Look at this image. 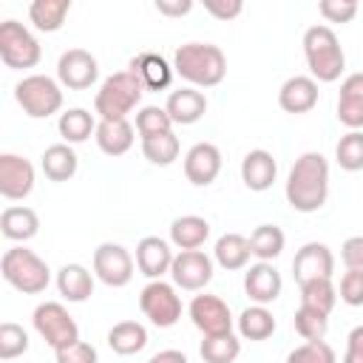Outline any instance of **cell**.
I'll return each instance as SVG.
<instances>
[{
    "label": "cell",
    "instance_id": "cell-49",
    "mask_svg": "<svg viewBox=\"0 0 363 363\" xmlns=\"http://www.w3.org/2000/svg\"><path fill=\"white\" fill-rule=\"evenodd\" d=\"M190 9H193L190 0H176V3H170V0H156V11L164 14V17H182V14H187Z\"/></svg>",
    "mask_w": 363,
    "mask_h": 363
},
{
    "label": "cell",
    "instance_id": "cell-26",
    "mask_svg": "<svg viewBox=\"0 0 363 363\" xmlns=\"http://www.w3.org/2000/svg\"><path fill=\"white\" fill-rule=\"evenodd\" d=\"M40 167H43L45 179H51V182H68V179H74V173L79 167V159H77V153H74L71 145L57 142V145H48L43 150Z\"/></svg>",
    "mask_w": 363,
    "mask_h": 363
},
{
    "label": "cell",
    "instance_id": "cell-9",
    "mask_svg": "<svg viewBox=\"0 0 363 363\" xmlns=\"http://www.w3.org/2000/svg\"><path fill=\"white\" fill-rule=\"evenodd\" d=\"M139 309H142V315L153 326L170 329L182 318V298H179V292H176L173 284H167V281H150L139 292Z\"/></svg>",
    "mask_w": 363,
    "mask_h": 363
},
{
    "label": "cell",
    "instance_id": "cell-17",
    "mask_svg": "<svg viewBox=\"0 0 363 363\" xmlns=\"http://www.w3.org/2000/svg\"><path fill=\"white\" fill-rule=\"evenodd\" d=\"M284 289V281H281V272L269 264V261H258V264H250L247 272H244V292L252 303L258 306H267L272 303Z\"/></svg>",
    "mask_w": 363,
    "mask_h": 363
},
{
    "label": "cell",
    "instance_id": "cell-14",
    "mask_svg": "<svg viewBox=\"0 0 363 363\" xmlns=\"http://www.w3.org/2000/svg\"><path fill=\"white\" fill-rule=\"evenodd\" d=\"M34 190V164L17 153H0V196L20 201Z\"/></svg>",
    "mask_w": 363,
    "mask_h": 363
},
{
    "label": "cell",
    "instance_id": "cell-4",
    "mask_svg": "<svg viewBox=\"0 0 363 363\" xmlns=\"http://www.w3.org/2000/svg\"><path fill=\"white\" fill-rule=\"evenodd\" d=\"M0 272L9 286H14L23 295H40L51 284L48 264L28 247H11L0 258Z\"/></svg>",
    "mask_w": 363,
    "mask_h": 363
},
{
    "label": "cell",
    "instance_id": "cell-33",
    "mask_svg": "<svg viewBox=\"0 0 363 363\" xmlns=\"http://www.w3.org/2000/svg\"><path fill=\"white\" fill-rule=\"evenodd\" d=\"M284 244H286V235L275 224H258L252 230V235H250V252L258 261H269L272 264L284 252Z\"/></svg>",
    "mask_w": 363,
    "mask_h": 363
},
{
    "label": "cell",
    "instance_id": "cell-18",
    "mask_svg": "<svg viewBox=\"0 0 363 363\" xmlns=\"http://www.w3.org/2000/svg\"><path fill=\"white\" fill-rule=\"evenodd\" d=\"M173 258H176V252H173L170 244H167L164 238H159V235H147V238H142V241L136 244V267H139V272H142L145 278H150V281H162V275L170 272Z\"/></svg>",
    "mask_w": 363,
    "mask_h": 363
},
{
    "label": "cell",
    "instance_id": "cell-1",
    "mask_svg": "<svg viewBox=\"0 0 363 363\" xmlns=\"http://www.w3.org/2000/svg\"><path fill=\"white\" fill-rule=\"evenodd\" d=\"M286 201L298 213H318L329 199V162L309 150L295 159L286 176Z\"/></svg>",
    "mask_w": 363,
    "mask_h": 363
},
{
    "label": "cell",
    "instance_id": "cell-5",
    "mask_svg": "<svg viewBox=\"0 0 363 363\" xmlns=\"http://www.w3.org/2000/svg\"><path fill=\"white\" fill-rule=\"evenodd\" d=\"M142 94L145 85L136 74L116 71L99 85L94 96V111L99 113V119H128V113L142 102Z\"/></svg>",
    "mask_w": 363,
    "mask_h": 363
},
{
    "label": "cell",
    "instance_id": "cell-31",
    "mask_svg": "<svg viewBox=\"0 0 363 363\" xmlns=\"http://www.w3.org/2000/svg\"><path fill=\"white\" fill-rule=\"evenodd\" d=\"M96 125H99V122H94V113L85 111V108H68V111L60 113V119H57V130H60V136H62L65 145H79V142H85L91 133H96Z\"/></svg>",
    "mask_w": 363,
    "mask_h": 363
},
{
    "label": "cell",
    "instance_id": "cell-27",
    "mask_svg": "<svg viewBox=\"0 0 363 363\" xmlns=\"http://www.w3.org/2000/svg\"><path fill=\"white\" fill-rule=\"evenodd\" d=\"M40 230V218L31 207H6L0 213V233L9 241H28Z\"/></svg>",
    "mask_w": 363,
    "mask_h": 363
},
{
    "label": "cell",
    "instance_id": "cell-3",
    "mask_svg": "<svg viewBox=\"0 0 363 363\" xmlns=\"http://www.w3.org/2000/svg\"><path fill=\"white\" fill-rule=\"evenodd\" d=\"M303 57L315 82H335L346 68V54L329 26H309L303 34Z\"/></svg>",
    "mask_w": 363,
    "mask_h": 363
},
{
    "label": "cell",
    "instance_id": "cell-37",
    "mask_svg": "<svg viewBox=\"0 0 363 363\" xmlns=\"http://www.w3.org/2000/svg\"><path fill=\"white\" fill-rule=\"evenodd\" d=\"M337 303V289L332 284V278H318V281H306L301 284V306H312L323 315H329Z\"/></svg>",
    "mask_w": 363,
    "mask_h": 363
},
{
    "label": "cell",
    "instance_id": "cell-6",
    "mask_svg": "<svg viewBox=\"0 0 363 363\" xmlns=\"http://www.w3.org/2000/svg\"><path fill=\"white\" fill-rule=\"evenodd\" d=\"M14 99L31 119H48L62 108V88L45 74H28L14 85Z\"/></svg>",
    "mask_w": 363,
    "mask_h": 363
},
{
    "label": "cell",
    "instance_id": "cell-35",
    "mask_svg": "<svg viewBox=\"0 0 363 363\" xmlns=\"http://www.w3.org/2000/svg\"><path fill=\"white\" fill-rule=\"evenodd\" d=\"M199 354L204 363H235V357L241 354V340L227 332V335H210L201 340Z\"/></svg>",
    "mask_w": 363,
    "mask_h": 363
},
{
    "label": "cell",
    "instance_id": "cell-46",
    "mask_svg": "<svg viewBox=\"0 0 363 363\" xmlns=\"http://www.w3.org/2000/svg\"><path fill=\"white\" fill-rule=\"evenodd\" d=\"M340 255H343L346 269L363 272V235H352V238H346L343 247H340Z\"/></svg>",
    "mask_w": 363,
    "mask_h": 363
},
{
    "label": "cell",
    "instance_id": "cell-13",
    "mask_svg": "<svg viewBox=\"0 0 363 363\" xmlns=\"http://www.w3.org/2000/svg\"><path fill=\"white\" fill-rule=\"evenodd\" d=\"M96 77H99V62L85 48H68L57 62V79L68 91H85L96 82Z\"/></svg>",
    "mask_w": 363,
    "mask_h": 363
},
{
    "label": "cell",
    "instance_id": "cell-28",
    "mask_svg": "<svg viewBox=\"0 0 363 363\" xmlns=\"http://www.w3.org/2000/svg\"><path fill=\"white\" fill-rule=\"evenodd\" d=\"M210 238V224L201 216H179L170 224V244L179 250H199Z\"/></svg>",
    "mask_w": 363,
    "mask_h": 363
},
{
    "label": "cell",
    "instance_id": "cell-19",
    "mask_svg": "<svg viewBox=\"0 0 363 363\" xmlns=\"http://www.w3.org/2000/svg\"><path fill=\"white\" fill-rule=\"evenodd\" d=\"M278 105L286 113H309L318 105V82L303 74L289 77L278 91Z\"/></svg>",
    "mask_w": 363,
    "mask_h": 363
},
{
    "label": "cell",
    "instance_id": "cell-22",
    "mask_svg": "<svg viewBox=\"0 0 363 363\" xmlns=\"http://www.w3.org/2000/svg\"><path fill=\"white\" fill-rule=\"evenodd\" d=\"M128 71L139 77V82L145 85V91H162L173 79V65L162 54H156V51H142L139 57H133L130 65H128Z\"/></svg>",
    "mask_w": 363,
    "mask_h": 363
},
{
    "label": "cell",
    "instance_id": "cell-10",
    "mask_svg": "<svg viewBox=\"0 0 363 363\" xmlns=\"http://www.w3.org/2000/svg\"><path fill=\"white\" fill-rule=\"evenodd\" d=\"M94 275L105 284V286H128L133 278V258L122 244L105 241L94 250Z\"/></svg>",
    "mask_w": 363,
    "mask_h": 363
},
{
    "label": "cell",
    "instance_id": "cell-29",
    "mask_svg": "<svg viewBox=\"0 0 363 363\" xmlns=\"http://www.w3.org/2000/svg\"><path fill=\"white\" fill-rule=\"evenodd\" d=\"M108 346L122 357L136 354L147 346V329L139 320H119L108 329Z\"/></svg>",
    "mask_w": 363,
    "mask_h": 363
},
{
    "label": "cell",
    "instance_id": "cell-32",
    "mask_svg": "<svg viewBox=\"0 0 363 363\" xmlns=\"http://www.w3.org/2000/svg\"><path fill=\"white\" fill-rule=\"evenodd\" d=\"M71 11V0H34L28 6V20L37 31H60Z\"/></svg>",
    "mask_w": 363,
    "mask_h": 363
},
{
    "label": "cell",
    "instance_id": "cell-48",
    "mask_svg": "<svg viewBox=\"0 0 363 363\" xmlns=\"http://www.w3.org/2000/svg\"><path fill=\"white\" fill-rule=\"evenodd\" d=\"M343 363H363V323L354 326L346 337V354Z\"/></svg>",
    "mask_w": 363,
    "mask_h": 363
},
{
    "label": "cell",
    "instance_id": "cell-7",
    "mask_svg": "<svg viewBox=\"0 0 363 363\" xmlns=\"http://www.w3.org/2000/svg\"><path fill=\"white\" fill-rule=\"evenodd\" d=\"M0 60L11 71H26L43 60V48L23 23L3 20L0 23Z\"/></svg>",
    "mask_w": 363,
    "mask_h": 363
},
{
    "label": "cell",
    "instance_id": "cell-45",
    "mask_svg": "<svg viewBox=\"0 0 363 363\" xmlns=\"http://www.w3.org/2000/svg\"><path fill=\"white\" fill-rule=\"evenodd\" d=\"M54 357H57V363H99L96 349L85 340H77L74 346H65V349L54 352Z\"/></svg>",
    "mask_w": 363,
    "mask_h": 363
},
{
    "label": "cell",
    "instance_id": "cell-12",
    "mask_svg": "<svg viewBox=\"0 0 363 363\" xmlns=\"http://www.w3.org/2000/svg\"><path fill=\"white\" fill-rule=\"evenodd\" d=\"M187 312H190L193 326H196L204 337L233 332V312H230V306H227L218 295H207V292L196 295V298L190 301Z\"/></svg>",
    "mask_w": 363,
    "mask_h": 363
},
{
    "label": "cell",
    "instance_id": "cell-30",
    "mask_svg": "<svg viewBox=\"0 0 363 363\" xmlns=\"http://www.w3.org/2000/svg\"><path fill=\"white\" fill-rule=\"evenodd\" d=\"M216 264L224 267V269H244L250 264V238H244L241 233H224L218 241H216Z\"/></svg>",
    "mask_w": 363,
    "mask_h": 363
},
{
    "label": "cell",
    "instance_id": "cell-43",
    "mask_svg": "<svg viewBox=\"0 0 363 363\" xmlns=\"http://www.w3.org/2000/svg\"><path fill=\"white\" fill-rule=\"evenodd\" d=\"M318 11L326 23H352L357 14V3L354 0H320Z\"/></svg>",
    "mask_w": 363,
    "mask_h": 363
},
{
    "label": "cell",
    "instance_id": "cell-41",
    "mask_svg": "<svg viewBox=\"0 0 363 363\" xmlns=\"http://www.w3.org/2000/svg\"><path fill=\"white\" fill-rule=\"evenodd\" d=\"M28 352V332L11 320L0 323V360L9 363Z\"/></svg>",
    "mask_w": 363,
    "mask_h": 363
},
{
    "label": "cell",
    "instance_id": "cell-25",
    "mask_svg": "<svg viewBox=\"0 0 363 363\" xmlns=\"http://www.w3.org/2000/svg\"><path fill=\"white\" fill-rule=\"evenodd\" d=\"M57 289L68 303H82L94 295V272L82 264H65L57 272Z\"/></svg>",
    "mask_w": 363,
    "mask_h": 363
},
{
    "label": "cell",
    "instance_id": "cell-15",
    "mask_svg": "<svg viewBox=\"0 0 363 363\" xmlns=\"http://www.w3.org/2000/svg\"><path fill=\"white\" fill-rule=\"evenodd\" d=\"M332 272H335V255H332V250H329L326 244H320V241L303 244V247L295 252V258H292V275H295L298 286L306 284V281L332 278Z\"/></svg>",
    "mask_w": 363,
    "mask_h": 363
},
{
    "label": "cell",
    "instance_id": "cell-8",
    "mask_svg": "<svg viewBox=\"0 0 363 363\" xmlns=\"http://www.w3.org/2000/svg\"><path fill=\"white\" fill-rule=\"evenodd\" d=\"M31 323H34L37 335H40L54 352H60V349H65V346H74V343L79 340V326H77V320H74V318L68 315V309H65L62 303H57V301L40 303V306L34 309V315H31Z\"/></svg>",
    "mask_w": 363,
    "mask_h": 363
},
{
    "label": "cell",
    "instance_id": "cell-44",
    "mask_svg": "<svg viewBox=\"0 0 363 363\" xmlns=\"http://www.w3.org/2000/svg\"><path fill=\"white\" fill-rule=\"evenodd\" d=\"M340 301L346 306H363V272L346 269L340 278V289H337Z\"/></svg>",
    "mask_w": 363,
    "mask_h": 363
},
{
    "label": "cell",
    "instance_id": "cell-36",
    "mask_svg": "<svg viewBox=\"0 0 363 363\" xmlns=\"http://www.w3.org/2000/svg\"><path fill=\"white\" fill-rule=\"evenodd\" d=\"M179 150H182V145H179V136H176L173 130L142 139V153H145V159H147L150 164H159V167L173 164V162L179 159Z\"/></svg>",
    "mask_w": 363,
    "mask_h": 363
},
{
    "label": "cell",
    "instance_id": "cell-2",
    "mask_svg": "<svg viewBox=\"0 0 363 363\" xmlns=\"http://www.w3.org/2000/svg\"><path fill=\"white\" fill-rule=\"evenodd\" d=\"M173 71L190 82V88H213L227 74V57L213 43H184L173 54Z\"/></svg>",
    "mask_w": 363,
    "mask_h": 363
},
{
    "label": "cell",
    "instance_id": "cell-24",
    "mask_svg": "<svg viewBox=\"0 0 363 363\" xmlns=\"http://www.w3.org/2000/svg\"><path fill=\"white\" fill-rule=\"evenodd\" d=\"M94 139L105 156H125L133 147V125L128 119H99Z\"/></svg>",
    "mask_w": 363,
    "mask_h": 363
},
{
    "label": "cell",
    "instance_id": "cell-23",
    "mask_svg": "<svg viewBox=\"0 0 363 363\" xmlns=\"http://www.w3.org/2000/svg\"><path fill=\"white\" fill-rule=\"evenodd\" d=\"M164 111L173 125H196L207 113V96L199 88H179L167 96Z\"/></svg>",
    "mask_w": 363,
    "mask_h": 363
},
{
    "label": "cell",
    "instance_id": "cell-38",
    "mask_svg": "<svg viewBox=\"0 0 363 363\" xmlns=\"http://www.w3.org/2000/svg\"><path fill=\"white\" fill-rule=\"evenodd\" d=\"M335 162L349 173L363 170V130H349L346 136H340V142L335 145Z\"/></svg>",
    "mask_w": 363,
    "mask_h": 363
},
{
    "label": "cell",
    "instance_id": "cell-50",
    "mask_svg": "<svg viewBox=\"0 0 363 363\" xmlns=\"http://www.w3.org/2000/svg\"><path fill=\"white\" fill-rule=\"evenodd\" d=\"M147 363H187V357H184V352H179V349H164V352L153 354Z\"/></svg>",
    "mask_w": 363,
    "mask_h": 363
},
{
    "label": "cell",
    "instance_id": "cell-21",
    "mask_svg": "<svg viewBox=\"0 0 363 363\" xmlns=\"http://www.w3.org/2000/svg\"><path fill=\"white\" fill-rule=\"evenodd\" d=\"M337 119L340 125H346L349 130H360L363 128V71L349 74L340 82V94H337Z\"/></svg>",
    "mask_w": 363,
    "mask_h": 363
},
{
    "label": "cell",
    "instance_id": "cell-20",
    "mask_svg": "<svg viewBox=\"0 0 363 363\" xmlns=\"http://www.w3.org/2000/svg\"><path fill=\"white\" fill-rule=\"evenodd\" d=\"M278 176V162L272 159L269 150H250L244 159H241V182L247 184V190L252 193H264L272 187Z\"/></svg>",
    "mask_w": 363,
    "mask_h": 363
},
{
    "label": "cell",
    "instance_id": "cell-11",
    "mask_svg": "<svg viewBox=\"0 0 363 363\" xmlns=\"http://www.w3.org/2000/svg\"><path fill=\"white\" fill-rule=\"evenodd\" d=\"M170 278L173 286L199 292L213 281V258L201 250H179L170 267Z\"/></svg>",
    "mask_w": 363,
    "mask_h": 363
},
{
    "label": "cell",
    "instance_id": "cell-34",
    "mask_svg": "<svg viewBox=\"0 0 363 363\" xmlns=\"http://www.w3.org/2000/svg\"><path fill=\"white\" fill-rule=\"evenodd\" d=\"M272 332H275V318L267 306L252 303L238 315V335L244 340H267Z\"/></svg>",
    "mask_w": 363,
    "mask_h": 363
},
{
    "label": "cell",
    "instance_id": "cell-40",
    "mask_svg": "<svg viewBox=\"0 0 363 363\" xmlns=\"http://www.w3.org/2000/svg\"><path fill=\"white\" fill-rule=\"evenodd\" d=\"M329 329V315L312 309V306H298L295 312V332L303 340H323Z\"/></svg>",
    "mask_w": 363,
    "mask_h": 363
},
{
    "label": "cell",
    "instance_id": "cell-42",
    "mask_svg": "<svg viewBox=\"0 0 363 363\" xmlns=\"http://www.w3.org/2000/svg\"><path fill=\"white\" fill-rule=\"evenodd\" d=\"M286 363H337V357L326 340H306L286 354Z\"/></svg>",
    "mask_w": 363,
    "mask_h": 363
},
{
    "label": "cell",
    "instance_id": "cell-47",
    "mask_svg": "<svg viewBox=\"0 0 363 363\" xmlns=\"http://www.w3.org/2000/svg\"><path fill=\"white\" fill-rule=\"evenodd\" d=\"M204 9L216 17V20H235L241 11H244V3L241 0H204Z\"/></svg>",
    "mask_w": 363,
    "mask_h": 363
},
{
    "label": "cell",
    "instance_id": "cell-39",
    "mask_svg": "<svg viewBox=\"0 0 363 363\" xmlns=\"http://www.w3.org/2000/svg\"><path fill=\"white\" fill-rule=\"evenodd\" d=\"M167 130H173V119L167 116L164 108H159V105H145V108L136 111V133H139L142 139L159 136V133H167Z\"/></svg>",
    "mask_w": 363,
    "mask_h": 363
},
{
    "label": "cell",
    "instance_id": "cell-16",
    "mask_svg": "<svg viewBox=\"0 0 363 363\" xmlns=\"http://www.w3.org/2000/svg\"><path fill=\"white\" fill-rule=\"evenodd\" d=\"M221 173V150L213 142H196L184 153V176L193 187H207Z\"/></svg>",
    "mask_w": 363,
    "mask_h": 363
}]
</instances>
